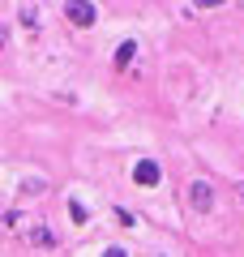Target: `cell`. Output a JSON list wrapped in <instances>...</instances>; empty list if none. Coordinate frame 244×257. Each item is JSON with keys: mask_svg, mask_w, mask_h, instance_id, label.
I'll return each instance as SVG.
<instances>
[{"mask_svg": "<svg viewBox=\"0 0 244 257\" xmlns=\"http://www.w3.org/2000/svg\"><path fill=\"white\" fill-rule=\"evenodd\" d=\"M64 22L77 30H90L99 22V5L94 0H64Z\"/></svg>", "mask_w": 244, "mask_h": 257, "instance_id": "1", "label": "cell"}, {"mask_svg": "<svg viewBox=\"0 0 244 257\" xmlns=\"http://www.w3.org/2000/svg\"><path fill=\"white\" fill-rule=\"evenodd\" d=\"M129 180H133L137 189H159V184H163V167H159V159H137L133 172H129Z\"/></svg>", "mask_w": 244, "mask_h": 257, "instance_id": "2", "label": "cell"}, {"mask_svg": "<svg viewBox=\"0 0 244 257\" xmlns=\"http://www.w3.org/2000/svg\"><path fill=\"white\" fill-rule=\"evenodd\" d=\"M189 206H193V214H210L214 210V184L210 180H189Z\"/></svg>", "mask_w": 244, "mask_h": 257, "instance_id": "3", "label": "cell"}, {"mask_svg": "<svg viewBox=\"0 0 244 257\" xmlns=\"http://www.w3.org/2000/svg\"><path fill=\"white\" fill-rule=\"evenodd\" d=\"M137 39H120V47H116V56H111V64H116V73H129V64L137 60Z\"/></svg>", "mask_w": 244, "mask_h": 257, "instance_id": "4", "label": "cell"}, {"mask_svg": "<svg viewBox=\"0 0 244 257\" xmlns=\"http://www.w3.org/2000/svg\"><path fill=\"white\" fill-rule=\"evenodd\" d=\"M30 244H35V248H43V253H52V248L60 244V240H56V231L47 227V223H35V227H30Z\"/></svg>", "mask_w": 244, "mask_h": 257, "instance_id": "5", "label": "cell"}, {"mask_svg": "<svg viewBox=\"0 0 244 257\" xmlns=\"http://www.w3.org/2000/svg\"><path fill=\"white\" fill-rule=\"evenodd\" d=\"M64 210H69L73 227H86V223H90V206L81 202V197H69V206H64Z\"/></svg>", "mask_w": 244, "mask_h": 257, "instance_id": "6", "label": "cell"}, {"mask_svg": "<svg viewBox=\"0 0 244 257\" xmlns=\"http://www.w3.org/2000/svg\"><path fill=\"white\" fill-rule=\"evenodd\" d=\"M111 214H116V223H120V227H137L133 210H125V206H116V210H111Z\"/></svg>", "mask_w": 244, "mask_h": 257, "instance_id": "7", "label": "cell"}, {"mask_svg": "<svg viewBox=\"0 0 244 257\" xmlns=\"http://www.w3.org/2000/svg\"><path fill=\"white\" fill-rule=\"evenodd\" d=\"M22 26H26L30 35H35V30H39V18H35V9H22Z\"/></svg>", "mask_w": 244, "mask_h": 257, "instance_id": "8", "label": "cell"}, {"mask_svg": "<svg viewBox=\"0 0 244 257\" xmlns=\"http://www.w3.org/2000/svg\"><path fill=\"white\" fill-rule=\"evenodd\" d=\"M227 0H193V9H223Z\"/></svg>", "mask_w": 244, "mask_h": 257, "instance_id": "9", "label": "cell"}, {"mask_svg": "<svg viewBox=\"0 0 244 257\" xmlns=\"http://www.w3.org/2000/svg\"><path fill=\"white\" fill-rule=\"evenodd\" d=\"M103 253H107V257H129V248H125V244H107Z\"/></svg>", "mask_w": 244, "mask_h": 257, "instance_id": "10", "label": "cell"}]
</instances>
